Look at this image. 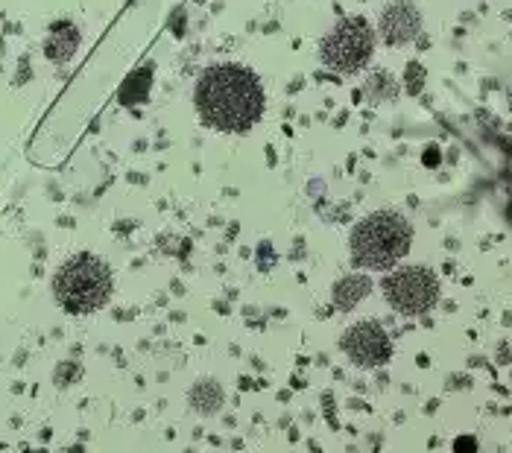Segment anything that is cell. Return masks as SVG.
Wrapping results in <instances>:
<instances>
[{
	"label": "cell",
	"instance_id": "obj_1",
	"mask_svg": "<svg viewBox=\"0 0 512 453\" xmlns=\"http://www.w3.org/2000/svg\"><path fill=\"white\" fill-rule=\"evenodd\" d=\"M199 117L220 132H249L264 114V88L240 65H214L197 82Z\"/></svg>",
	"mask_w": 512,
	"mask_h": 453
},
{
	"label": "cell",
	"instance_id": "obj_2",
	"mask_svg": "<svg viewBox=\"0 0 512 453\" xmlns=\"http://www.w3.org/2000/svg\"><path fill=\"white\" fill-rule=\"evenodd\" d=\"M53 296L68 313L85 316L100 310L112 296V272L94 255H74L53 278Z\"/></svg>",
	"mask_w": 512,
	"mask_h": 453
},
{
	"label": "cell",
	"instance_id": "obj_3",
	"mask_svg": "<svg viewBox=\"0 0 512 453\" xmlns=\"http://www.w3.org/2000/svg\"><path fill=\"white\" fill-rule=\"evenodd\" d=\"M413 231L404 217L378 211L352 231V258L366 269H390L410 252Z\"/></svg>",
	"mask_w": 512,
	"mask_h": 453
},
{
	"label": "cell",
	"instance_id": "obj_4",
	"mask_svg": "<svg viewBox=\"0 0 512 453\" xmlns=\"http://www.w3.org/2000/svg\"><path fill=\"white\" fill-rule=\"evenodd\" d=\"M372 47H375V36H372L369 24L363 18H346L325 36L319 53L331 71L352 74L369 62Z\"/></svg>",
	"mask_w": 512,
	"mask_h": 453
},
{
	"label": "cell",
	"instance_id": "obj_5",
	"mask_svg": "<svg viewBox=\"0 0 512 453\" xmlns=\"http://www.w3.org/2000/svg\"><path fill=\"white\" fill-rule=\"evenodd\" d=\"M384 296L398 313L419 316L428 313L439 299V281L425 266H404L384 278Z\"/></svg>",
	"mask_w": 512,
	"mask_h": 453
},
{
	"label": "cell",
	"instance_id": "obj_6",
	"mask_svg": "<svg viewBox=\"0 0 512 453\" xmlns=\"http://www.w3.org/2000/svg\"><path fill=\"white\" fill-rule=\"evenodd\" d=\"M343 351L355 360L357 366L375 369L384 366L393 354V345L387 331L378 322H357L355 328L346 331L343 337Z\"/></svg>",
	"mask_w": 512,
	"mask_h": 453
},
{
	"label": "cell",
	"instance_id": "obj_7",
	"mask_svg": "<svg viewBox=\"0 0 512 453\" xmlns=\"http://www.w3.org/2000/svg\"><path fill=\"white\" fill-rule=\"evenodd\" d=\"M381 30H384V38L390 44H404V41L416 38V33H419V15H416V9L410 3H395L384 12Z\"/></svg>",
	"mask_w": 512,
	"mask_h": 453
},
{
	"label": "cell",
	"instance_id": "obj_8",
	"mask_svg": "<svg viewBox=\"0 0 512 453\" xmlns=\"http://www.w3.org/2000/svg\"><path fill=\"white\" fill-rule=\"evenodd\" d=\"M79 47V33L74 24H68V21H62V24H56L53 30H50V38H47V44H44V50H47V56L53 59V62H68L71 56H74V50Z\"/></svg>",
	"mask_w": 512,
	"mask_h": 453
},
{
	"label": "cell",
	"instance_id": "obj_9",
	"mask_svg": "<svg viewBox=\"0 0 512 453\" xmlns=\"http://www.w3.org/2000/svg\"><path fill=\"white\" fill-rule=\"evenodd\" d=\"M369 293V278H360V275H352V278H346V281H340L337 284V293H334V299L340 307H355L363 296Z\"/></svg>",
	"mask_w": 512,
	"mask_h": 453
}]
</instances>
